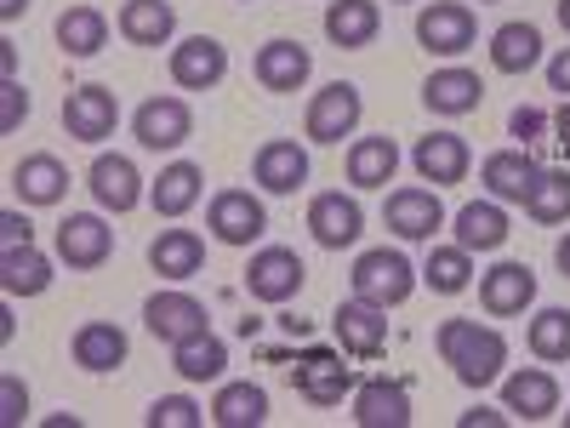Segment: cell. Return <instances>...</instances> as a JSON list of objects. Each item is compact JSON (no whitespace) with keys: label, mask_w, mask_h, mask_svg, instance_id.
<instances>
[{"label":"cell","mask_w":570,"mask_h":428,"mask_svg":"<svg viewBox=\"0 0 570 428\" xmlns=\"http://www.w3.org/2000/svg\"><path fill=\"white\" fill-rule=\"evenodd\" d=\"M434 349L456 371L462 389H491L508 366V338L497 325H480V320H440Z\"/></svg>","instance_id":"1"},{"label":"cell","mask_w":570,"mask_h":428,"mask_svg":"<svg viewBox=\"0 0 570 428\" xmlns=\"http://www.w3.org/2000/svg\"><path fill=\"white\" fill-rule=\"evenodd\" d=\"M416 280H422V269H416L405 252L371 246V252H360L354 269H348V292H354L360 303H376V309H400V303L416 292Z\"/></svg>","instance_id":"2"},{"label":"cell","mask_w":570,"mask_h":428,"mask_svg":"<svg viewBox=\"0 0 570 428\" xmlns=\"http://www.w3.org/2000/svg\"><path fill=\"white\" fill-rule=\"evenodd\" d=\"M360 120H365L360 86H354V80H325L314 98H308L303 132H308V143H343V137L360 132Z\"/></svg>","instance_id":"3"},{"label":"cell","mask_w":570,"mask_h":428,"mask_svg":"<svg viewBox=\"0 0 570 428\" xmlns=\"http://www.w3.org/2000/svg\"><path fill=\"white\" fill-rule=\"evenodd\" d=\"M473 40H480V18H473V7H462V0H434V7H422L416 46L428 58H462Z\"/></svg>","instance_id":"4"},{"label":"cell","mask_w":570,"mask_h":428,"mask_svg":"<svg viewBox=\"0 0 570 428\" xmlns=\"http://www.w3.org/2000/svg\"><path fill=\"white\" fill-rule=\"evenodd\" d=\"M303 280H308V269H303V257L292 246H263L246 263V292H252V303H268V309L292 303L303 292Z\"/></svg>","instance_id":"5"},{"label":"cell","mask_w":570,"mask_h":428,"mask_svg":"<svg viewBox=\"0 0 570 428\" xmlns=\"http://www.w3.org/2000/svg\"><path fill=\"white\" fill-rule=\"evenodd\" d=\"M206 228L223 246H257L263 228H268V212L252 188H217L212 206H206Z\"/></svg>","instance_id":"6"},{"label":"cell","mask_w":570,"mask_h":428,"mask_svg":"<svg viewBox=\"0 0 570 428\" xmlns=\"http://www.w3.org/2000/svg\"><path fill=\"white\" fill-rule=\"evenodd\" d=\"M142 325H149L160 343H188V338H200V331H212V314L195 292L166 285V292H155L149 303H142Z\"/></svg>","instance_id":"7"},{"label":"cell","mask_w":570,"mask_h":428,"mask_svg":"<svg viewBox=\"0 0 570 428\" xmlns=\"http://www.w3.org/2000/svg\"><path fill=\"white\" fill-rule=\"evenodd\" d=\"M292 383H297V395L308 406H343V395L360 389L337 349H303L297 366H292Z\"/></svg>","instance_id":"8"},{"label":"cell","mask_w":570,"mask_h":428,"mask_svg":"<svg viewBox=\"0 0 570 428\" xmlns=\"http://www.w3.org/2000/svg\"><path fill=\"white\" fill-rule=\"evenodd\" d=\"M166 69H171V80L183 91H212V86L228 80V46L217 35H188V40L171 46Z\"/></svg>","instance_id":"9"},{"label":"cell","mask_w":570,"mask_h":428,"mask_svg":"<svg viewBox=\"0 0 570 428\" xmlns=\"http://www.w3.org/2000/svg\"><path fill=\"white\" fill-rule=\"evenodd\" d=\"M131 137L142 143V149H183L188 137H195V109H188L183 98H149V104H137V115H131Z\"/></svg>","instance_id":"10"},{"label":"cell","mask_w":570,"mask_h":428,"mask_svg":"<svg viewBox=\"0 0 570 428\" xmlns=\"http://www.w3.org/2000/svg\"><path fill=\"white\" fill-rule=\"evenodd\" d=\"M331 331H337V343L348 360H383L389 349V309H376V303H337V314H331Z\"/></svg>","instance_id":"11"},{"label":"cell","mask_w":570,"mask_h":428,"mask_svg":"<svg viewBox=\"0 0 570 428\" xmlns=\"http://www.w3.org/2000/svg\"><path fill=\"white\" fill-rule=\"evenodd\" d=\"M109 257H115V228L98 212H69L58 223V263L86 274V269H104Z\"/></svg>","instance_id":"12"},{"label":"cell","mask_w":570,"mask_h":428,"mask_svg":"<svg viewBox=\"0 0 570 428\" xmlns=\"http://www.w3.org/2000/svg\"><path fill=\"white\" fill-rule=\"evenodd\" d=\"M308 234L325 252H343L365 234V206L354 195H343V188H325V195L308 201Z\"/></svg>","instance_id":"13"},{"label":"cell","mask_w":570,"mask_h":428,"mask_svg":"<svg viewBox=\"0 0 570 428\" xmlns=\"http://www.w3.org/2000/svg\"><path fill=\"white\" fill-rule=\"evenodd\" d=\"M120 126V98L109 86H75L63 98V132L75 143H104Z\"/></svg>","instance_id":"14"},{"label":"cell","mask_w":570,"mask_h":428,"mask_svg":"<svg viewBox=\"0 0 570 428\" xmlns=\"http://www.w3.org/2000/svg\"><path fill=\"white\" fill-rule=\"evenodd\" d=\"M502 406L513 422H548L559 411V377L548 366H525L502 377Z\"/></svg>","instance_id":"15"},{"label":"cell","mask_w":570,"mask_h":428,"mask_svg":"<svg viewBox=\"0 0 570 428\" xmlns=\"http://www.w3.org/2000/svg\"><path fill=\"white\" fill-rule=\"evenodd\" d=\"M383 223L400 241H434L445 228V206H440V188H394L389 206H383Z\"/></svg>","instance_id":"16"},{"label":"cell","mask_w":570,"mask_h":428,"mask_svg":"<svg viewBox=\"0 0 570 428\" xmlns=\"http://www.w3.org/2000/svg\"><path fill=\"white\" fill-rule=\"evenodd\" d=\"M537 303V274L531 263H497L480 274V309L497 314V320H513Z\"/></svg>","instance_id":"17"},{"label":"cell","mask_w":570,"mask_h":428,"mask_svg":"<svg viewBox=\"0 0 570 428\" xmlns=\"http://www.w3.org/2000/svg\"><path fill=\"white\" fill-rule=\"evenodd\" d=\"M411 166H416V177H422V183H434V188L462 183V177H468V166H473L468 137H456V132H428V137H416Z\"/></svg>","instance_id":"18"},{"label":"cell","mask_w":570,"mask_h":428,"mask_svg":"<svg viewBox=\"0 0 570 428\" xmlns=\"http://www.w3.org/2000/svg\"><path fill=\"white\" fill-rule=\"evenodd\" d=\"M252 177L257 188H268V195H297V188L308 183V149L297 137H268L257 160H252Z\"/></svg>","instance_id":"19"},{"label":"cell","mask_w":570,"mask_h":428,"mask_svg":"<svg viewBox=\"0 0 570 428\" xmlns=\"http://www.w3.org/2000/svg\"><path fill=\"white\" fill-rule=\"evenodd\" d=\"M86 188H91V201H98L104 212H115V217L142 206V177H137V166L126 155H98V160H91Z\"/></svg>","instance_id":"20"},{"label":"cell","mask_w":570,"mask_h":428,"mask_svg":"<svg viewBox=\"0 0 570 428\" xmlns=\"http://www.w3.org/2000/svg\"><path fill=\"white\" fill-rule=\"evenodd\" d=\"M422 104L434 109V115H473L485 104V80L473 75V69H462V64H451V69H434L422 80Z\"/></svg>","instance_id":"21"},{"label":"cell","mask_w":570,"mask_h":428,"mask_svg":"<svg viewBox=\"0 0 570 428\" xmlns=\"http://www.w3.org/2000/svg\"><path fill=\"white\" fill-rule=\"evenodd\" d=\"M354 422L360 428H405L411 422V395L394 377H365L354 389Z\"/></svg>","instance_id":"22"},{"label":"cell","mask_w":570,"mask_h":428,"mask_svg":"<svg viewBox=\"0 0 570 428\" xmlns=\"http://www.w3.org/2000/svg\"><path fill=\"white\" fill-rule=\"evenodd\" d=\"M308 75H314V52L303 40H268L263 52H257V80H263V91H303L308 86Z\"/></svg>","instance_id":"23"},{"label":"cell","mask_w":570,"mask_h":428,"mask_svg":"<svg viewBox=\"0 0 570 428\" xmlns=\"http://www.w3.org/2000/svg\"><path fill=\"white\" fill-rule=\"evenodd\" d=\"M537 172H542V166L531 160V149H497V155H485L480 183L491 188V201H502V206H525Z\"/></svg>","instance_id":"24"},{"label":"cell","mask_w":570,"mask_h":428,"mask_svg":"<svg viewBox=\"0 0 570 428\" xmlns=\"http://www.w3.org/2000/svg\"><path fill=\"white\" fill-rule=\"evenodd\" d=\"M383 29V7L376 0H331L325 7V40L343 46V52H365Z\"/></svg>","instance_id":"25"},{"label":"cell","mask_w":570,"mask_h":428,"mask_svg":"<svg viewBox=\"0 0 570 428\" xmlns=\"http://www.w3.org/2000/svg\"><path fill=\"white\" fill-rule=\"evenodd\" d=\"M451 223H456V246H462V252H502L508 234H513L502 201H468Z\"/></svg>","instance_id":"26"},{"label":"cell","mask_w":570,"mask_h":428,"mask_svg":"<svg viewBox=\"0 0 570 428\" xmlns=\"http://www.w3.org/2000/svg\"><path fill=\"white\" fill-rule=\"evenodd\" d=\"M126 331L115 325V320H86L80 331H75V338H69V354H75V366L80 371H120L126 366Z\"/></svg>","instance_id":"27"},{"label":"cell","mask_w":570,"mask_h":428,"mask_svg":"<svg viewBox=\"0 0 570 428\" xmlns=\"http://www.w3.org/2000/svg\"><path fill=\"white\" fill-rule=\"evenodd\" d=\"M149 269L160 274V280H195L200 269H206V241L195 228H160L155 234V246H149Z\"/></svg>","instance_id":"28"},{"label":"cell","mask_w":570,"mask_h":428,"mask_svg":"<svg viewBox=\"0 0 570 428\" xmlns=\"http://www.w3.org/2000/svg\"><path fill=\"white\" fill-rule=\"evenodd\" d=\"M12 188L23 206H58L69 195V166L58 155H23L12 166Z\"/></svg>","instance_id":"29"},{"label":"cell","mask_w":570,"mask_h":428,"mask_svg":"<svg viewBox=\"0 0 570 428\" xmlns=\"http://www.w3.org/2000/svg\"><path fill=\"white\" fill-rule=\"evenodd\" d=\"M115 29L131 40V46H149V52H160V46H171L177 35V12H171V0H126Z\"/></svg>","instance_id":"30"},{"label":"cell","mask_w":570,"mask_h":428,"mask_svg":"<svg viewBox=\"0 0 570 428\" xmlns=\"http://www.w3.org/2000/svg\"><path fill=\"white\" fill-rule=\"evenodd\" d=\"M200 195H206V172H200L195 160H171V166L155 177V188H149V206H155L160 217H183V212H195Z\"/></svg>","instance_id":"31"},{"label":"cell","mask_w":570,"mask_h":428,"mask_svg":"<svg viewBox=\"0 0 570 428\" xmlns=\"http://www.w3.org/2000/svg\"><path fill=\"white\" fill-rule=\"evenodd\" d=\"M400 172V143L394 137H354L348 143V183L354 188H389Z\"/></svg>","instance_id":"32"},{"label":"cell","mask_w":570,"mask_h":428,"mask_svg":"<svg viewBox=\"0 0 570 428\" xmlns=\"http://www.w3.org/2000/svg\"><path fill=\"white\" fill-rule=\"evenodd\" d=\"M52 285V257L40 246H7L0 252V292L7 298H40Z\"/></svg>","instance_id":"33"},{"label":"cell","mask_w":570,"mask_h":428,"mask_svg":"<svg viewBox=\"0 0 570 428\" xmlns=\"http://www.w3.org/2000/svg\"><path fill=\"white\" fill-rule=\"evenodd\" d=\"M542 64V29L537 23H502L491 35V69L497 75H531Z\"/></svg>","instance_id":"34"},{"label":"cell","mask_w":570,"mask_h":428,"mask_svg":"<svg viewBox=\"0 0 570 428\" xmlns=\"http://www.w3.org/2000/svg\"><path fill=\"white\" fill-rule=\"evenodd\" d=\"M228 366V343L217 338V331H200V338L188 343H171V371L183 377V383H217Z\"/></svg>","instance_id":"35"},{"label":"cell","mask_w":570,"mask_h":428,"mask_svg":"<svg viewBox=\"0 0 570 428\" xmlns=\"http://www.w3.org/2000/svg\"><path fill=\"white\" fill-rule=\"evenodd\" d=\"M217 428H263L268 422V389L263 383H223L212 400Z\"/></svg>","instance_id":"36"},{"label":"cell","mask_w":570,"mask_h":428,"mask_svg":"<svg viewBox=\"0 0 570 428\" xmlns=\"http://www.w3.org/2000/svg\"><path fill=\"white\" fill-rule=\"evenodd\" d=\"M58 46L69 58H98L109 46V18L98 7H63L58 12Z\"/></svg>","instance_id":"37"},{"label":"cell","mask_w":570,"mask_h":428,"mask_svg":"<svg viewBox=\"0 0 570 428\" xmlns=\"http://www.w3.org/2000/svg\"><path fill=\"white\" fill-rule=\"evenodd\" d=\"M422 285H428V292H440V298L468 292V285H473V252L434 246V252H428V263H422Z\"/></svg>","instance_id":"38"},{"label":"cell","mask_w":570,"mask_h":428,"mask_svg":"<svg viewBox=\"0 0 570 428\" xmlns=\"http://www.w3.org/2000/svg\"><path fill=\"white\" fill-rule=\"evenodd\" d=\"M525 343L542 366H564L570 360V309H537Z\"/></svg>","instance_id":"39"},{"label":"cell","mask_w":570,"mask_h":428,"mask_svg":"<svg viewBox=\"0 0 570 428\" xmlns=\"http://www.w3.org/2000/svg\"><path fill=\"white\" fill-rule=\"evenodd\" d=\"M525 217L531 223H570V172H537L531 195H525Z\"/></svg>","instance_id":"40"},{"label":"cell","mask_w":570,"mask_h":428,"mask_svg":"<svg viewBox=\"0 0 570 428\" xmlns=\"http://www.w3.org/2000/svg\"><path fill=\"white\" fill-rule=\"evenodd\" d=\"M142 422H149V428H200L206 411H200V400H188V395H160Z\"/></svg>","instance_id":"41"},{"label":"cell","mask_w":570,"mask_h":428,"mask_svg":"<svg viewBox=\"0 0 570 428\" xmlns=\"http://www.w3.org/2000/svg\"><path fill=\"white\" fill-rule=\"evenodd\" d=\"M23 120H29V91L18 80H7L0 86V132H18Z\"/></svg>","instance_id":"42"},{"label":"cell","mask_w":570,"mask_h":428,"mask_svg":"<svg viewBox=\"0 0 570 428\" xmlns=\"http://www.w3.org/2000/svg\"><path fill=\"white\" fill-rule=\"evenodd\" d=\"M23 417H29V389L18 383V377H0V422L18 428Z\"/></svg>","instance_id":"43"},{"label":"cell","mask_w":570,"mask_h":428,"mask_svg":"<svg viewBox=\"0 0 570 428\" xmlns=\"http://www.w3.org/2000/svg\"><path fill=\"white\" fill-rule=\"evenodd\" d=\"M508 132L519 137V149H531V143H537V137L548 132V115L525 104V109H513V115H508Z\"/></svg>","instance_id":"44"},{"label":"cell","mask_w":570,"mask_h":428,"mask_svg":"<svg viewBox=\"0 0 570 428\" xmlns=\"http://www.w3.org/2000/svg\"><path fill=\"white\" fill-rule=\"evenodd\" d=\"M7 246H35V223L12 206V212H0V252Z\"/></svg>","instance_id":"45"},{"label":"cell","mask_w":570,"mask_h":428,"mask_svg":"<svg viewBox=\"0 0 570 428\" xmlns=\"http://www.w3.org/2000/svg\"><path fill=\"white\" fill-rule=\"evenodd\" d=\"M502 422H513V417H508V406H502V411H491V406L462 411V428H502Z\"/></svg>","instance_id":"46"},{"label":"cell","mask_w":570,"mask_h":428,"mask_svg":"<svg viewBox=\"0 0 570 428\" xmlns=\"http://www.w3.org/2000/svg\"><path fill=\"white\" fill-rule=\"evenodd\" d=\"M548 86L559 91V98H570V46H564L559 58H548Z\"/></svg>","instance_id":"47"},{"label":"cell","mask_w":570,"mask_h":428,"mask_svg":"<svg viewBox=\"0 0 570 428\" xmlns=\"http://www.w3.org/2000/svg\"><path fill=\"white\" fill-rule=\"evenodd\" d=\"M553 132H559V149L570 155V98H564V109L553 115Z\"/></svg>","instance_id":"48"},{"label":"cell","mask_w":570,"mask_h":428,"mask_svg":"<svg viewBox=\"0 0 570 428\" xmlns=\"http://www.w3.org/2000/svg\"><path fill=\"white\" fill-rule=\"evenodd\" d=\"M29 12V0H0V23H18Z\"/></svg>","instance_id":"49"},{"label":"cell","mask_w":570,"mask_h":428,"mask_svg":"<svg viewBox=\"0 0 570 428\" xmlns=\"http://www.w3.org/2000/svg\"><path fill=\"white\" fill-rule=\"evenodd\" d=\"M0 69H7V80H18V52H12V40H0Z\"/></svg>","instance_id":"50"},{"label":"cell","mask_w":570,"mask_h":428,"mask_svg":"<svg viewBox=\"0 0 570 428\" xmlns=\"http://www.w3.org/2000/svg\"><path fill=\"white\" fill-rule=\"evenodd\" d=\"M553 263H559V274H564V280H570V234H564V241H559V246H553Z\"/></svg>","instance_id":"51"},{"label":"cell","mask_w":570,"mask_h":428,"mask_svg":"<svg viewBox=\"0 0 570 428\" xmlns=\"http://www.w3.org/2000/svg\"><path fill=\"white\" fill-rule=\"evenodd\" d=\"M553 12H559V23H564V35H570V0H559V7H553Z\"/></svg>","instance_id":"52"},{"label":"cell","mask_w":570,"mask_h":428,"mask_svg":"<svg viewBox=\"0 0 570 428\" xmlns=\"http://www.w3.org/2000/svg\"><path fill=\"white\" fill-rule=\"evenodd\" d=\"M389 7H405V0H389Z\"/></svg>","instance_id":"53"},{"label":"cell","mask_w":570,"mask_h":428,"mask_svg":"<svg viewBox=\"0 0 570 428\" xmlns=\"http://www.w3.org/2000/svg\"><path fill=\"white\" fill-rule=\"evenodd\" d=\"M564 422H570V411H564Z\"/></svg>","instance_id":"54"}]
</instances>
